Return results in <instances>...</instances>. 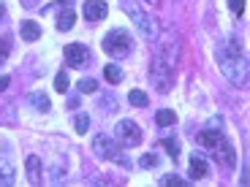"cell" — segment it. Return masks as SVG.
I'll list each match as a JSON object with an SVG mask.
<instances>
[{
	"instance_id": "1",
	"label": "cell",
	"mask_w": 250,
	"mask_h": 187,
	"mask_svg": "<svg viewBox=\"0 0 250 187\" xmlns=\"http://www.w3.org/2000/svg\"><path fill=\"white\" fill-rule=\"evenodd\" d=\"M177 62H180V38L177 36H163L161 44H158L155 60H152V68H150L152 87H155L161 95H166V93L174 90Z\"/></svg>"
},
{
	"instance_id": "2",
	"label": "cell",
	"mask_w": 250,
	"mask_h": 187,
	"mask_svg": "<svg viewBox=\"0 0 250 187\" xmlns=\"http://www.w3.org/2000/svg\"><path fill=\"white\" fill-rule=\"evenodd\" d=\"M215 57H218L220 74L231 84H245L248 81V55H245V46L237 36L223 38L215 49Z\"/></svg>"
},
{
	"instance_id": "3",
	"label": "cell",
	"mask_w": 250,
	"mask_h": 187,
	"mask_svg": "<svg viewBox=\"0 0 250 187\" xmlns=\"http://www.w3.org/2000/svg\"><path fill=\"white\" fill-rule=\"evenodd\" d=\"M93 152L101 160H112V163H120L123 168H131V160L123 155V147L117 144V138H109L106 133H98L93 138Z\"/></svg>"
},
{
	"instance_id": "4",
	"label": "cell",
	"mask_w": 250,
	"mask_h": 187,
	"mask_svg": "<svg viewBox=\"0 0 250 187\" xmlns=\"http://www.w3.org/2000/svg\"><path fill=\"white\" fill-rule=\"evenodd\" d=\"M104 52H106L109 57H114V60H120V57H128L133 52V38L128 30H123V27H117V30H109L106 36H104Z\"/></svg>"
},
{
	"instance_id": "5",
	"label": "cell",
	"mask_w": 250,
	"mask_h": 187,
	"mask_svg": "<svg viewBox=\"0 0 250 187\" xmlns=\"http://www.w3.org/2000/svg\"><path fill=\"white\" fill-rule=\"evenodd\" d=\"M220 128H223V117H212V119H209V122H207V128L199 133V144H201V147H207L209 152L218 150L220 141L226 138Z\"/></svg>"
},
{
	"instance_id": "6",
	"label": "cell",
	"mask_w": 250,
	"mask_h": 187,
	"mask_svg": "<svg viewBox=\"0 0 250 187\" xmlns=\"http://www.w3.org/2000/svg\"><path fill=\"white\" fill-rule=\"evenodd\" d=\"M114 138L123 141L125 147H136V144H142V128L133 119H120L114 128Z\"/></svg>"
},
{
	"instance_id": "7",
	"label": "cell",
	"mask_w": 250,
	"mask_h": 187,
	"mask_svg": "<svg viewBox=\"0 0 250 187\" xmlns=\"http://www.w3.org/2000/svg\"><path fill=\"white\" fill-rule=\"evenodd\" d=\"M62 57H65V65L68 68H84L90 60V49L84 44H68L62 49Z\"/></svg>"
},
{
	"instance_id": "8",
	"label": "cell",
	"mask_w": 250,
	"mask_h": 187,
	"mask_svg": "<svg viewBox=\"0 0 250 187\" xmlns=\"http://www.w3.org/2000/svg\"><path fill=\"white\" fill-rule=\"evenodd\" d=\"M125 8H128V11H131V17L136 19V27L142 30V36L147 38V41H152V38H155V33H158V27H155V19L144 17V14L139 11L136 6H133V0H125Z\"/></svg>"
},
{
	"instance_id": "9",
	"label": "cell",
	"mask_w": 250,
	"mask_h": 187,
	"mask_svg": "<svg viewBox=\"0 0 250 187\" xmlns=\"http://www.w3.org/2000/svg\"><path fill=\"white\" fill-rule=\"evenodd\" d=\"M109 14L106 0H84V19L87 22H101Z\"/></svg>"
},
{
	"instance_id": "10",
	"label": "cell",
	"mask_w": 250,
	"mask_h": 187,
	"mask_svg": "<svg viewBox=\"0 0 250 187\" xmlns=\"http://www.w3.org/2000/svg\"><path fill=\"white\" fill-rule=\"evenodd\" d=\"M212 155L218 157L223 166H229V168H234V166H237V150H234V144L229 141V138H223V141H220V147L212 152Z\"/></svg>"
},
{
	"instance_id": "11",
	"label": "cell",
	"mask_w": 250,
	"mask_h": 187,
	"mask_svg": "<svg viewBox=\"0 0 250 187\" xmlns=\"http://www.w3.org/2000/svg\"><path fill=\"white\" fill-rule=\"evenodd\" d=\"M207 174H209V163H207L201 155H196V152H193V155H190V179H193V182L196 179H204Z\"/></svg>"
},
{
	"instance_id": "12",
	"label": "cell",
	"mask_w": 250,
	"mask_h": 187,
	"mask_svg": "<svg viewBox=\"0 0 250 187\" xmlns=\"http://www.w3.org/2000/svg\"><path fill=\"white\" fill-rule=\"evenodd\" d=\"M19 36H22V41H38L41 38V25L33 22V19H25L19 25Z\"/></svg>"
},
{
	"instance_id": "13",
	"label": "cell",
	"mask_w": 250,
	"mask_h": 187,
	"mask_svg": "<svg viewBox=\"0 0 250 187\" xmlns=\"http://www.w3.org/2000/svg\"><path fill=\"white\" fill-rule=\"evenodd\" d=\"M27 179H30V185H41L44 182V176H41V157L38 155L27 157Z\"/></svg>"
},
{
	"instance_id": "14",
	"label": "cell",
	"mask_w": 250,
	"mask_h": 187,
	"mask_svg": "<svg viewBox=\"0 0 250 187\" xmlns=\"http://www.w3.org/2000/svg\"><path fill=\"white\" fill-rule=\"evenodd\" d=\"M17 182V171L8 160H0V187H11Z\"/></svg>"
},
{
	"instance_id": "15",
	"label": "cell",
	"mask_w": 250,
	"mask_h": 187,
	"mask_svg": "<svg viewBox=\"0 0 250 187\" xmlns=\"http://www.w3.org/2000/svg\"><path fill=\"white\" fill-rule=\"evenodd\" d=\"M27 103L36 106L38 112H49V109H52V100L46 98L44 93H30V95H27Z\"/></svg>"
},
{
	"instance_id": "16",
	"label": "cell",
	"mask_w": 250,
	"mask_h": 187,
	"mask_svg": "<svg viewBox=\"0 0 250 187\" xmlns=\"http://www.w3.org/2000/svg\"><path fill=\"white\" fill-rule=\"evenodd\" d=\"M74 22H76V14L71 11V8H62L60 11V17H57V30H71V27H74Z\"/></svg>"
},
{
	"instance_id": "17",
	"label": "cell",
	"mask_w": 250,
	"mask_h": 187,
	"mask_svg": "<svg viewBox=\"0 0 250 187\" xmlns=\"http://www.w3.org/2000/svg\"><path fill=\"white\" fill-rule=\"evenodd\" d=\"M161 147L166 152H169V157L171 160H177V157H180V152H182V147H180V138H161Z\"/></svg>"
},
{
	"instance_id": "18",
	"label": "cell",
	"mask_w": 250,
	"mask_h": 187,
	"mask_svg": "<svg viewBox=\"0 0 250 187\" xmlns=\"http://www.w3.org/2000/svg\"><path fill=\"white\" fill-rule=\"evenodd\" d=\"M128 100H131V106H139V109H147V106H150V95L144 93V90H131Z\"/></svg>"
},
{
	"instance_id": "19",
	"label": "cell",
	"mask_w": 250,
	"mask_h": 187,
	"mask_svg": "<svg viewBox=\"0 0 250 187\" xmlns=\"http://www.w3.org/2000/svg\"><path fill=\"white\" fill-rule=\"evenodd\" d=\"M104 76H106L109 84H120V81H123V68L114 65V62H109L106 68H104Z\"/></svg>"
},
{
	"instance_id": "20",
	"label": "cell",
	"mask_w": 250,
	"mask_h": 187,
	"mask_svg": "<svg viewBox=\"0 0 250 187\" xmlns=\"http://www.w3.org/2000/svg\"><path fill=\"white\" fill-rule=\"evenodd\" d=\"M155 122L161 125V128H169V125L177 122V114L171 112V109H161V112L155 114Z\"/></svg>"
},
{
	"instance_id": "21",
	"label": "cell",
	"mask_w": 250,
	"mask_h": 187,
	"mask_svg": "<svg viewBox=\"0 0 250 187\" xmlns=\"http://www.w3.org/2000/svg\"><path fill=\"white\" fill-rule=\"evenodd\" d=\"M68 87H71V79H68V74L65 71H57V76H55V90L57 93H68Z\"/></svg>"
},
{
	"instance_id": "22",
	"label": "cell",
	"mask_w": 250,
	"mask_h": 187,
	"mask_svg": "<svg viewBox=\"0 0 250 187\" xmlns=\"http://www.w3.org/2000/svg\"><path fill=\"white\" fill-rule=\"evenodd\" d=\"M74 128H76V133L84 136V133L90 131V117H87V114H76V117H74Z\"/></svg>"
},
{
	"instance_id": "23",
	"label": "cell",
	"mask_w": 250,
	"mask_h": 187,
	"mask_svg": "<svg viewBox=\"0 0 250 187\" xmlns=\"http://www.w3.org/2000/svg\"><path fill=\"white\" fill-rule=\"evenodd\" d=\"M95 90H98V81L95 79H79V93H95Z\"/></svg>"
},
{
	"instance_id": "24",
	"label": "cell",
	"mask_w": 250,
	"mask_h": 187,
	"mask_svg": "<svg viewBox=\"0 0 250 187\" xmlns=\"http://www.w3.org/2000/svg\"><path fill=\"white\" fill-rule=\"evenodd\" d=\"M139 166H142V168H155V166H158V155H150V152H147V155H142Z\"/></svg>"
},
{
	"instance_id": "25",
	"label": "cell",
	"mask_w": 250,
	"mask_h": 187,
	"mask_svg": "<svg viewBox=\"0 0 250 187\" xmlns=\"http://www.w3.org/2000/svg\"><path fill=\"white\" fill-rule=\"evenodd\" d=\"M161 185H163V187H171V185H174V187H180V185H188V182L182 179V176H163V179H161Z\"/></svg>"
},
{
	"instance_id": "26",
	"label": "cell",
	"mask_w": 250,
	"mask_h": 187,
	"mask_svg": "<svg viewBox=\"0 0 250 187\" xmlns=\"http://www.w3.org/2000/svg\"><path fill=\"white\" fill-rule=\"evenodd\" d=\"M229 8L234 11V17H242L245 14V0H229Z\"/></svg>"
},
{
	"instance_id": "27",
	"label": "cell",
	"mask_w": 250,
	"mask_h": 187,
	"mask_svg": "<svg viewBox=\"0 0 250 187\" xmlns=\"http://www.w3.org/2000/svg\"><path fill=\"white\" fill-rule=\"evenodd\" d=\"M8 52H11V46H8V41H6V38H0V65L6 62Z\"/></svg>"
},
{
	"instance_id": "28",
	"label": "cell",
	"mask_w": 250,
	"mask_h": 187,
	"mask_svg": "<svg viewBox=\"0 0 250 187\" xmlns=\"http://www.w3.org/2000/svg\"><path fill=\"white\" fill-rule=\"evenodd\" d=\"M8 84H11V76H0V93H3V90H8Z\"/></svg>"
},
{
	"instance_id": "29",
	"label": "cell",
	"mask_w": 250,
	"mask_h": 187,
	"mask_svg": "<svg viewBox=\"0 0 250 187\" xmlns=\"http://www.w3.org/2000/svg\"><path fill=\"white\" fill-rule=\"evenodd\" d=\"M71 3H74V0H60V6H62V8H71Z\"/></svg>"
},
{
	"instance_id": "30",
	"label": "cell",
	"mask_w": 250,
	"mask_h": 187,
	"mask_svg": "<svg viewBox=\"0 0 250 187\" xmlns=\"http://www.w3.org/2000/svg\"><path fill=\"white\" fill-rule=\"evenodd\" d=\"M144 3H147V6H158V3H161V0H144Z\"/></svg>"
},
{
	"instance_id": "31",
	"label": "cell",
	"mask_w": 250,
	"mask_h": 187,
	"mask_svg": "<svg viewBox=\"0 0 250 187\" xmlns=\"http://www.w3.org/2000/svg\"><path fill=\"white\" fill-rule=\"evenodd\" d=\"M3 14H6V8H3V3H0V17H3Z\"/></svg>"
}]
</instances>
